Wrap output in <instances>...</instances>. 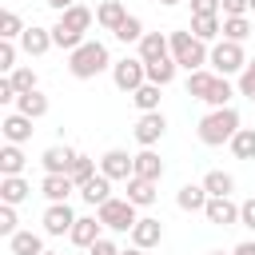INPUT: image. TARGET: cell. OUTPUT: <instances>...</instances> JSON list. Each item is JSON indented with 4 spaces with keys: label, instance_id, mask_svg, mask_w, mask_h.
Returning a JSON list of instances; mask_svg holds the SVG:
<instances>
[{
    "label": "cell",
    "instance_id": "1",
    "mask_svg": "<svg viewBox=\"0 0 255 255\" xmlns=\"http://www.w3.org/2000/svg\"><path fill=\"white\" fill-rule=\"evenodd\" d=\"M235 131H239V112H235V108H211V112L199 120V128H195L199 143H207V147L231 143Z\"/></svg>",
    "mask_w": 255,
    "mask_h": 255
},
{
    "label": "cell",
    "instance_id": "2",
    "mask_svg": "<svg viewBox=\"0 0 255 255\" xmlns=\"http://www.w3.org/2000/svg\"><path fill=\"white\" fill-rule=\"evenodd\" d=\"M104 68H112V56H108V44L100 40H84L76 52H68V72L76 80H96Z\"/></svg>",
    "mask_w": 255,
    "mask_h": 255
},
{
    "label": "cell",
    "instance_id": "3",
    "mask_svg": "<svg viewBox=\"0 0 255 255\" xmlns=\"http://www.w3.org/2000/svg\"><path fill=\"white\" fill-rule=\"evenodd\" d=\"M167 40H171V60H175L179 68H187V72H199V68L207 64V56H211V48H207L203 40H195L187 28H183V32H167Z\"/></svg>",
    "mask_w": 255,
    "mask_h": 255
},
{
    "label": "cell",
    "instance_id": "4",
    "mask_svg": "<svg viewBox=\"0 0 255 255\" xmlns=\"http://www.w3.org/2000/svg\"><path fill=\"white\" fill-rule=\"evenodd\" d=\"M207 64H211V72L215 76H239L243 68H247V52H243V44H231V40H219V44H211V56H207Z\"/></svg>",
    "mask_w": 255,
    "mask_h": 255
},
{
    "label": "cell",
    "instance_id": "5",
    "mask_svg": "<svg viewBox=\"0 0 255 255\" xmlns=\"http://www.w3.org/2000/svg\"><path fill=\"white\" fill-rule=\"evenodd\" d=\"M96 219L108 227V231H131L135 223H139V215H135V203L131 199H108L104 207H96Z\"/></svg>",
    "mask_w": 255,
    "mask_h": 255
},
{
    "label": "cell",
    "instance_id": "6",
    "mask_svg": "<svg viewBox=\"0 0 255 255\" xmlns=\"http://www.w3.org/2000/svg\"><path fill=\"white\" fill-rule=\"evenodd\" d=\"M112 80H116V88L120 92H139L143 84H147V64L139 60V56H124V60H116L112 64Z\"/></svg>",
    "mask_w": 255,
    "mask_h": 255
},
{
    "label": "cell",
    "instance_id": "7",
    "mask_svg": "<svg viewBox=\"0 0 255 255\" xmlns=\"http://www.w3.org/2000/svg\"><path fill=\"white\" fill-rule=\"evenodd\" d=\"M100 175H108L112 183H116V179H124V183H128V179L135 175V155H128L124 147L104 151V155H100Z\"/></svg>",
    "mask_w": 255,
    "mask_h": 255
},
{
    "label": "cell",
    "instance_id": "8",
    "mask_svg": "<svg viewBox=\"0 0 255 255\" xmlns=\"http://www.w3.org/2000/svg\"><path fill=\"white\" fill-rule=\"evenodd\" d=\"M163 131H167L163 112H147V116H139V120H135V128H131V135H135V143H139V147H155V143L163 139Z\"/></svg>",
    "mask_w": 255,
    "mask_h": 255
},
{
    "label": "cell",
    "instance_id": "9",
    "mask_svg": "<svg viewBox=\"0 0 255 255\" xmlns=\"http://www.w3.org/2000/svg\"><path fill=\"white\" fill-rule=\"evenodd\" d=\"M76 219H80V215H76L68 203H48V211H44L40 223H44V235H68V231L76 227Z\"/></svg>",
    "mask_w": 255,
    "mask_h": 255
},
{
    "label": "cell",
    "instance_id": "10",
    "mask_svg": "<svg viewBox=\"0 0 255 255\" xmlns=\"http://www.w3.org/2000/svg\"><path fill=\"white\" fill-rule=\"evenodd\" d=\"M76 155H80V151H72V147H64V143L44 147V155H40L44 175H68V171H72V163H76Z\"/></svg>",
    "mask_w": 255,
    "mask_h": 255
},
{
    "label": "cell",
    "instance_id": "11",
    "mask_svg": "<svg viewBox=\"0 0 255 255\" xmlns=\"http://www.w3.org/2000/svg\"><path fill=\"white\" fill-rule=\"evenodd\" d=\"M203 219H207V223H215V227H231V223H239V203H235L231 195L207 199V207H203Z\"/></svg>",
    "mask_w": 255,
    "mask_h": 255
},
{
    "label": "cell",
    "instance_id": "12",
    "mask_svg": "<svg viewBox=\"0 0 255 255\" xmlns=\"http://www.w3.org/2000/svg\"><path fill=\"white\" fill-rule=\"evenodd\" d=\"M135 48H139V60H143V64H159V60L171 56V40H167V32H147Z\"/></svg>",
    "mask_w": 255,
    "mask_h": 255
},
{
    "label": "cell",
    "instance_id": "13",
    "mask_svg": "<svg viewBox=\"0 0 255 255\" xmlns=\"http://www.w3.org/2000/svg\"><path fill=\"white\" fill-rule=\"evenodd\" d=\"M159 239H163V223L151 219V215H139V223L131 227V247L151 251V247H159Z\"/></svg>",
    "mask_w": 255,
    "mask_h": 255
},
{
    "label": "cell",
    "instance_id": "14",
    "mask_svg": "<svg viewBox=\"0 0 255 255\" xmlns=\"http://www.w3.org/2000/svg\"><path fill=\"white\" fill-rule=\"evenodd\" d=\"M0 131H4V143H28L32 139V120L20 116V112H8L0 120Z\"/></svg>",
    "mask_w": 255,
    "mask_h": 255
},
{
    "label": "cell",
    "instance_id": "15",
    "mask_svg": "<svg viewBox=\"0 0 255 255\" xmlns=\"http://www.w3.org/2000/svg\"><path fill=\"white\" fill-rule=\"evenodd\" d=\"M20 48H24L28 56H44L48 48H56L52 28H36V24H28V28H24V36H20Z\"/></svg>",
    "mask_w": 255,
    "mask_h": 255
},
{
    "label": "cell",
    "instance_id": "16",
    "mask_svg": "<svg viewBox=\"0 0 255 255\" xmlns=\"http://www.w3.org/2000/svg\"><path fill=\"white\" fill-rule=\"evenodd\" d=\"M72 191H80V187L72 183V175H44V183H40V195H44L48 203H68Z\"/></svg>",
    "mask_w": 255,
    "mask_h": 255
},
{
    "label": "cell",
    "instance_id": "17",
    "mask_svg": "<svg viewBox=\"0 0 255 255\" xmlns=\"http://www.w3.org/2000/svg\"><path fill=\"white\" fill-rule=\"evenodd\" d=\"M207 199H211V195H207V187H203V183H183V187L175 191V207H179V211H191V215H195V211H203V207H207Z\"/></svg>",
    "mask_w": 255,
    "mask_h": 255
},
{
    "label": "cell",
    "instance_id": "18",
    "mask_svg": "<svg viewBox=\"0 0 255 255\" xmlns=\"http://www.w3.org/2000/svg\"><path fill=\"white\" fill-rule=\"evenodd\" d=\"M124 20H128V8H124L120 0H104V4L96 8V24H100L104 32H112V36L120 32V24H124Z\"/></svg>",
    "mask_w": 255,
    "mask_h": 255
},
{
    "label": "cell",
    "instance_id": "19",
    "mask_svg": "<svg viewBox=\"0 0 255 255\" xmlns=\"http://www.w3.org/2000/svg\"><path fill=\"white\" fill-rule=\"evenodd\" d=\"M32 195V183L24 179V175H0V203H24Z\"/></svg>",
    "mask_w": 255,
    "mask_h": 255
},
{
    "label": "cell",
    "instance_id": "20",
    "mask_svg": "<svg viewBox=\"0 0 255 255\" xmlns=\"http://www.w3.org/2000/svg\"><path fill=\"white\" fill-rule=\"evenodd\" d=\"M80 199H84V203H92V207H104V203L112 199V179L96 171V175H92V179L80 187Z\"/></svg>",
    "mask_w": 255,
    "mask_h": 255
},
{
    "label": "cell",
    "instance_id": "21",
    "mask_svg": "<svg viewBox=\"0 0 255 255\" xmlns=\"http://www.w3.org/2000/svg\"><path fill=\"white\" fill-rule=\"evenodd\" d=\"M100 227H104V223H100L96 215H80V219H76V227L68 231V239H72L76 247H84V251H88V247L100 239Z\"/></svg>",
    "mask_w": 255,
    "mask_h": 255
},
{
    "label": "cell",
    "instance_id": "22",
    "mask_svg": "<svg viewBox=\"0 0 255 255\" xmlns=\"http://www.w3.org/2000/svg\"><path fill=\"white\" fill-rule=\"evenodd\" d=\"M195 40H203V44H219V36H223V20L219 16H191V28H187Z\"/></svg>",
    "mask_w": 255,
    "mask_h": 255
},
{
    "label": "cell",
    "instance_id": "23",
    "mask_svg": "<svg viewBox=\"0 0 255 255\" xmlns=\"http://www.w3.org/2000/svg\"><path fill=\"white\" fill-rule=\"evenodd\" d=\"M155 187H159V183H151V179H139V175H131V179H128V195H124V199H131L135 207H151V203H155V195H159Z\"/></svg>",
    "mask_w": 255,
    "mask_h": 255
},
{
    "label": "cell",
    "instance_id": "24",
    "mask_svg": "<svg viewBox=\"0 0 255 255\" xmlns=\"http://www.w3.org/2000/svg\"><path fill=\"white\" fill-rule=\"evenodd\" d=\"M92 20H96V12H92V8L72 4L68 12H60V20H56V24H64V28H72V32H80V36H84V32L92 28Z\"/></svg>",
    "mask_w": 255,
    "mask_h": 255
},
{
    "label": "cell",
    "instance_id": "25",
    "mask_svg": "<svg viewBox=\"0 0 255 255\" xmlns=\"http://www.w3.org/2000/svg\"><path fill=\"white\" fill-rule=\"evenodd\" d=\"M135 175H139V179H151V183H159V179H163V159H159L151 147H143V151L135 155Z\"/></svg>",
    "mask_w": 255,
    "mask_h": 255
},
{
    "label": "cell",
    "instance_id": "26",
    "mask_svg": "<svg viewBox=\"0 0 255 255\" xmlns=\"http://www.w3.org/2000/svg\"><path fill=\"white\" fill-rule=\"evenodd\" d=\"M16 112L20 116H28V120H40V116H48V96L36 88V92H24L20 100H16Z\"/></svg>",
    "mask_w": 255,
    "mask_h": 255
},
{
    "label": "cell",
    "instance_id": "27",
    "mask_svg": "<svg viewBox=\"0 0 255 255\" xmlns=\"http://www.w3.org/2000/svg\"><path fill=\"white\" fill-rule=\"evenodd\" d=\"M8 247H12V255H44V251H48L36 231H16V235L8 239Z\"/></svg>",
    "mask_w": 255,
    "mask_h": 255
},
{
    "label": "cell",
    "instance_id": "28",
    "mask_svg": "<svg viewBox=\"0 0 255 255\" xmlns=\"http://www.w3.org/2000/svg\"><path fill=\"white\" fill-rule=\"evenodd\" d=\"M203 187H207V195H211V199H219V195H231V191H235V175L215 167V171H207V175H203Z\"/></svg>",
    "mask_w": 255,
    "mask_h": 255
},
{
    "label": "cell",
    "instance_id": "29",
    "mask_svg": "<svg viewBox=\"0 0 255 255\" xmlns=\"http://www.w3.org/2000/svg\"><path fill=\"white\" fill-rule=\"evenodd\" d=\"M211 84H215V72H211V68H199V72H187V96H191V100H207V92H211Z\"/></svg>",
    "mask_w": 255,
    "mask_h": 255
},
{
    "label": "cell",
    "instance_id": "30",
    "mask_svg": "<svg viewBox=\"0 0 255 255\" xmlns=\"http://www.w3.org/2000/svg\"><path fill=\"white\" fill-rule=\"evenodd\" d=\"M159 92H163L159 84H143L139 92H131V104L139 108V116H147V112H159V100H163Z\"/></svg>",
    "mask_w": 255,
    "mask_h": 255
},
{
    "label": "cell",
    "instance_id": "31",
    "mask_svg": "<svg viewBox=\"0 0 255 255\" xmlns=\"http://www.w3.org/2000/svg\"><path fill=\"white\" fill-rule=\"evenodd\" d=\"M24 151H20V143H4L0 147V175H20L24 171Z\"/></svg>",
    "mask_w": 255,
    "mask_h": 255
},
{
    "label": "cell",
    "instance_id": "32",
    "mask_svg": "<svg viewBox=\"0 0 255 255\" xmlns=\"http://www.w3.org/2000/svg\"><path fill=\"white\" fill-rule=\"evenodd\" d=\"M247 36H251V20H247V16H223V40L243 44Z\"/></svg>",
    "mask_w": 255,
    "mask_h": 255
},
{
    "label": "cell",
    "instance_id": "33",
    "mask_svg": "<svg viewBox=\"0 0 255 255\" xmlns=\"http://www.w3.org/2000/svg\"><path fill=\"white\" fill-rule=\"evenodd\" d=\"M175 72H179V64L167 56V60H159V64H147V84H159V88H167L171 80H175Z\"/></svg>",
    "mask_w": 255,
    "mask_h": 255
},
{
    "label": "cell",
    "instance_id": "34",
    "mask_svg": "<svg viewBox=\"0 0 255 255\" xmlns=\"http://www.w3.org/2000/svg\"><path fill=\"white\" fill-rule=\"evenodd\" d=\"M231 96H235L231 80H227V76H215V84H211V92H207L203 104H211V108H231Z\"/></svg>",
    "mask_w": 255,
    "mask_h": 255
},
{
    "label": "cell",
    "instance_id": "35",
    "mask_svg": "<svg viewBox=\"0 0 255 255\" xmlns=\"http://www.w3.org/2000/svg\"><path fill=\"white\" fill-rule=\"evenodd\" d=\"M231 155H235V159H255V128H239V131H235Z\"/></svg>",
    "mask_w": 255,
    "mask_h": 255
},
{
    "label": "cell",
    "instance_id": "36",
    "mask_svg": "<svg viewBox=\"0 0 255 255\" xmlns=\"http://www.w3.org/2000/svg\"><path fill=\"white\" fill-rule=\"evenodd\" d=\"M143 36H147V32H143V20H139V16H128V20L120 24V32H116L120 44H139Z\"/></svg>",
    "mask_w": 255,
    "mask_h": 255
},
{
    "label": "cell",
    "instance_id": "37",
    "mask_svg": "<svg viewBox=\"0 0 255 255\" xmlns=\"http://www.w3.org/2000/svg\"><path fill=\"white\" fill-rule=\"evenodd\" d=\"M52 40H56V48H64V52H76V48L84 44V36L72 32V28H64V24H52Z\"/></svg>",
    "mask_w": 255,
    "mask_h": 255
},
{
    "label": "cell",
    "instance_id": "38",
    "mask_svg": "<svg viewBox=\"0 0 255 255\" xmlns=\"http://www.w3.org/2000/svg\"><path fill=\"white\" fill-rule=\"evenodd\" d=\"M68 175H72V183H76V187H84V183L96 175V159H92V155H76V163H72V171H68Z\"/></svg>",
    "mask_w": 255,
    "mask_h": 255
},
{
    "label": "cell",
    "instance_id": "39",
    "mask_svg": "<svg viewBox=\"0 0 255 255\" xmlns=\"http://www.w3.org/2000/svg\"><path fill=\"white\" fill-rule=\"evenodd\" d=\"M24 36V20L16 12H4L0 16V40H20Z\"/></svg>",
    "mask_w": 255,
    "mask_h": 255
},
{
    "label": "cell",
    "instance_id": "40",
    "mask_svg": "<svg viewBox=\"0 0 255 255\" xmlns=\"http://www.w3.org/2000/svg\"><path fill=\"white\" fill-rule=\"evenodd\" d=\"M20 64H16V40H0V72H16Z\"/></svg>",
    "mask_w": 255,
    "mask_h": 255
},
{
    "label": "cell",
    "instance_id": "41",
    "mask_svg": "<svg viewBox=\"0 0 255 255\" xmlns=\"http://www.w3.org/2000/svg\"><path fill=\"white\" fill-rule=\"evenodd\" d=\"M8 80L16 84V92H20V96H24V92H36V72H32V68H16Z\"/></svg>",
    "mask_w": 255,
    "mask_h": 255
},
{
    "label": "cell",
    "instance_id": "42",
    "mask_svg": "<svg viewBox=\"0 0 255 255\" xmlns=\"http://www.w3.org/2000/svg\"><path fill=\"white\" fill-rule=\"evenodd\" d=\"M239 96H247V100H255V60H247V68L239 72Z\"/></svg>",
    "mask_w": 255,
    "mask_h": 255
},
{
    "label": "cell",
    "instance_id": "43",
    "mask_svg": "<svg viewBox=\"0 0 255 255\" xmlns=\"http://www.w3.org/2000/svg\"><path fill=\"white\" fill-rule=\"evenodd\" d=\"M16 231H20V227H16V207H12V203H0V235L12 239Z\"/></svg>",
    "mask_w": 255,
    "mask_h": 255
},
{
    "label": "cell",
    "instance_id": "44",
    "mask_svg": "<svg viewBox=\"0 0 255 255\" xmlns=\"http://www.w3.org/2000/svg\"><path fill=\"white\" fill-rule=\"evenodd\" d=\"M191 4V16H219V0H187Z\"/></svg>",
    "mask_w": 255,
    "mask_h": 255
},
{
    "label": "cell",
    "instance_id": "45",
    "mask_svg": "<svg viewBox=\"0 0 255 255\" xmlns=\"http://www.w3.org/2000/svg\"><path fill=\"white\" fill-rule=\"evenodd\" d=\"M88 255H120V247H116V243H112L108 235H100V239H96V243L88 247Z\"/></svg>",
    "mask_w": 255,
    "mask_h": 255
},
{
    "label": "cell",
    "instance_id": "46",
    "mask_svg": "<svg viewBox=\"0 0 255 255\" xmlns=\"http://www.w3.org/2000/svg\"><path fill=\"white\" fill-rule=\"evenodd\" d=\"M239 223H243V227H251V231H255V195H251V199H243V203H239Z\"/></svg>",
    "mask_w": 255,
    "mask_h": 255
},
{
    "label": "cell",
    "instance_id": "47",
    "mask_svg": "<svg viewBox=\"0 0 255 255\" xmlns=\"http://www.w3.org/2000/svg\"><path fill=\"white\" fill-rule=\"evenodd\" d=\"M223 4V16H247L251 8H247V0H219Z\"/></svg>",
    "mask_w": 255,
    "mask_h": 255
},
{
    "label": "cell",
    "instance_id": "48",
    "mask_svg": "<svg viewBox=\"0 0 255 255\" xmlns=\"http://www.w3.org/2000/svg\"><path fill=\"white\" fill-rule=\"evenodd\" d=\"M231 255H255V239H243V243H235V251Z\"/></svg>",
    "mask_w": 255,
    "mask_h": 255
},
{
    "label": "cell",
    "instance_id": "49",
    "mask_svg": "<svg viewBox=\"0 0 255 255\" xmlns=\"http://www.w3.org/2000/svg\"><path fill=\"white\" fill-rule=\"evenodd\" d=\"M44 4H48V8H56V12H68L76 0H44Z\"/></svg>",
    "mask_w": 255,
    "mask_h": 255
},
{
    "label": "cell",
    "instance_id": "50",
    "mask_svg": "<svg viewBox=\"0 0 255 255\" xmlns=\"http://www.w3.org/2000/svg\"><path fill=\"white\" fill-rule=\"evenodd\" d=\"M120 255H143V247H128V251H120Z\"/></svg>",
    "mask_w": 255,
    "mask_h": 255
},
{
    "label": "cell",
    "instance_id": "51",
    "mask_svg": "<svg viewBox=\"0 0 255 255\" xmlns=\"http://www.w3.org/2000/svg\"><path fill=\"white\" fill-rule=\"evenodd\" d=\"M155 4H163V8H171V4H183V0H155Z\"/></svg>",
    "mask_w": 255,
    "mask_h": 255
},
{
    "label": "cell",
    "instance_id": "52",
    "mask_svg": "<svg viewBox=\"0 0 255 255\" xmlns=\"http://www.w3.org/2000/svg\"><path fill=\"white\" fill-rule=\"evenodd\" d=\"M207 255H231V251H207Z\"/></svg>",
    "mask_w": 255,
    "mask_h": 255
},
{
    "label": "cell",
    "instance_id": "53",
    "mask_svg": "<svg viewBox=\"0 0 255 255\" xmlns=\"http://www.w3.org/2000/svg\"><path fill=\"white\" fill-rule=\"evenodd\" d=\"M247 8H251V12H255V0H247Z\"/></svg>",
    "mask_w": 255,
    "mask_h": 255
},
{
    "label": "cell",
    "instance_id": "54",
    "mask_svg": "<svg viewBox=\"0 0 255 255\" xmlns=\"http://www.w3.org/2000/svg\"><path fill=\"white\" fill-rule=\"evenodd\" d=\"M44 255H60V251H44Z\"/></svg>",
    "mask_w": 255,
    "mask_h": 255
}]
</instances>
